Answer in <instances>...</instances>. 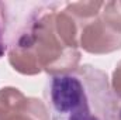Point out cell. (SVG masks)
I'll return each mask as SVG.
<instances>
[{"instance_id": "1", "label": "cell", "mask_w": 121, "mask_h": 120, "mask_svg": "<svg viewBox=\"0 0 121 120\" xmlns=\"http://www.w3.org/2000/svg\"><path fill=\"white\" fill-rule=\"evenodd\" d=\"M44 99L51 120H117L108 75L89 64L49 75Z\"/></svg>"}]
</instances>
